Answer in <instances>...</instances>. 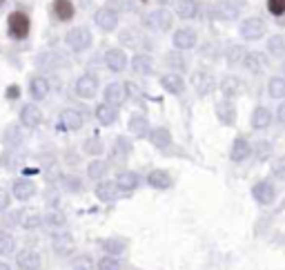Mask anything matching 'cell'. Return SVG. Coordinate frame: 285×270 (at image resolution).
I'll return each mask as SVG.
<instances>
[{
  "label": "cell",
  "instance_id": "cell-1",
  "mask_svg": "<svg viewBox=\"0 0 285 270\" xmlns=\"http://www.w3.org/2000/svg\"><path fill=\"white\" fill-rule=\"evenodd\" d=\"M145 25L156 29V32H165L172 27V14L167 9H154L145 16Z\"/></svg>",
  "mask_w": 285,
  "mask_h": 270
},
{
  "label": "cell",
  "instance_id": "cell-2",
  "mask_svg": "<svg viewBox=\"0 0 285 270\" xmlns=\"http://www.w3.org/2000/svg\"><path fill=\"white\" fill-rule=\"evenodd\" d=\"M67 45L74 52H83V49L89 47V42H91V34L89 29H85V27H76V29H71V32L67 34Z\"/></svg>",
  "mask_w": 285,
  "mask_h": 270
},
{
  "label": "cell",
  "instance_id": "cell-3",
  "mask_svg": "<svg viewBox=\"0 0 285 270\" xmlns=\"http://www.w3.org/2000/svg\"><path fill=\"white\" fill-rule=\"evenodd\" d=\"M7 25H9V34L14 38H25L29 34V18L25 14H20V11H14L9 20H7Z\"/></svg>",
  "mask_w": 285,
  "mask_h": 270
},
{
  "label": "cell",
  "instance_id": "cell-4",
  "mask_svg": "<svg viewBox=\"0 0 285 270\" xmlns=\"http://www.w3.org/2000/svg\"><path fill=\"white\" fill-rule=\"evenodd\" d=\"M96 92H98V80H96V76L85 74V76H80V78L76 80V94L78 96H83V98H91V96H96Z\"/></svg>",
  "mask_w": 285,
  "mask_h": 270
},
{
  "label": "cell",
  "instance_id": "cell-5",
  "mask_svg": "<svg viewBox=\"0 0 285 270\" xmlns=\"http://www.w3.org/2000/svg\"><path fill=\"white\" fill-rule=\"evenodd\" d=\"M241 9H243V2H241V0H221L216 14L223 20H234V18L241 14Z\"/></svg>",
  "mask_w": 285,
  "mask_h": 270
},
{
  "label": "cell",
  "instance_id": "cell-6",
  "mask_svg": "<svg viewBox=\"0 0 285 270\" xmlns=\"http://www.w3.org/2000/svg\"><path fill=\"white\" fill-rule=\"evenodd\" d=\"M252 194H254V199H256L259 203L267 206V203L274 201L276 192H274V186H272L269 181H261V183H256V186L252 188Z\"/></svg>",
  "mask_w": 285,
  "mask_h": 270
},
{
  "label": "cell",
  "instance_id": "cell-7",
  "mask_svg": "<svg viewBox=\"0 0 285 270\" xmlns=\"http://www.w3.org/2000/svg\"><path fill=\"white\" fill-rule=\"evenodd\" d=\"M16 264L20 270H40V254L36 250H22L16 257Z\"/></svg>",
  "mask_w": 285,
  "mask_h": 270
},
{
  "label": "cell",
  "instance_id": "cell-8",
  "mask_svg": "<svg viewBox=\"0 0 285 270\" xmlns=\"http://www.w3.org/2000/svg\"><path fill=\"white\" fill-rule=\"evenodd\" d=\"M263 32H265V22L261 20V18H248V20L241 25V34H243V38H249V40L263 36Z\"/></svg>",
  "mask_w": 285,
  "mask_h": 270
},
{
  "label": "cell",
  "instance_id": "cell-9",
  "mask_svg": "<svg viewBox=\"0 0 285 270\" xmlns=\"http://www.w3.org/2000/svg\"><path fill=\"white\" fill-rule=\"evenodd\" d=\"M96 25L101 27V29H105V32H111L114 27H116L118 22V16H116V11H111V9H98L96 11V16H94Z\"/></svg>",
  "mask_w": 285,
  "mask_h": 270
},
{
  "label": "cell",
  "instance_id": "cell-10",
  "mask_svg": "<svg viewBox=\"0 0 285 270\" xmlns=\"http://www.w3.org/2000/svg\"><path fill=\"white\" fill-rule=\"evenodd\" d=\"M105 63L111 72H123L127 65V56L123 54V49H109L105 54Z\"/></svg>",
  "mask_w": 285,
  "mask_h": 270
},
{
  "label": "cell",
  "instance_id": "cell-11",
  "mask_svg": "<svg viewBox=\"0 0 285 270\" xmlns=\"http://www.w3.org/2000/svg\"><path fill=\"white\" fill-rule=\"evenodd\" d=\"M105 98H107V103H109L111 107H114V105H123V103H125V85H121V83L107 85Z\"/></svg>",
  "mask_w": 285,
  "mask_h": 270
},
{
  "label": "cell",
  "instance_id": "cell-12",
  "mask_svg": "<svg viewBox=\"0 0 285 270\" xmlns=\"http://www.w3.org/2000/svg\"><path fill=\"white\" fill-rule=\"evenodd\" d=\"M40 118H42V114H40V110H38L36 105H25L20 110V123L25 127H36L38 123H40Z\"/></svg>",
  "mask_w": 285,
  "mask_h": 270
},
{
  "label": "cell",
  "instance_id": "cell-13",
  "mask_svg": "<svg viewBox=\"0 0 285 270\" xmlns=\"http://www.w3.org/2000/svg\"><path fill=\"white\" fill-rule=\"evenodd\" d=\"M147 183L152 188H156V190H165V188L172 186V176L165 170H152L147 176Z\"/></svg>",
  "mask_w": 285,
  "mask_h": 270
},
{
  "label": "cell",
  "instance_id": "cell-14",
  "mask_svg": "<svg viewBox=\"0 0 285 270\" xmlns=\"http://www.w3.org/2000/svg\"><path fill=\"white\" fill-rule=\"evenodd\" d=\"M63 63H65V56H60V54H56V52H45V54H40L36 60V65L42 69H56Z\"/></svg>",
  "mask_w": 285,
  "mask_h": 270
},
{
  "label": "cell",
  "instance_id": "cell-15",
  "mask_svg": "<svg viewBox=\"0 0 285 270\" xmlns=\"http://www.w3.org/2000/svg\"><path fill=\"white\" fill-rule=\"evenodd\" d=\"M60 125L67 130H80L83 127V116L76 110H63L60 112Z\"/></svg>",
  "mask_w": 285,
  "mask_h": 270
},
{
  "label": "cell",
  "instance_id": "cell-16",
  "mask_svg": "<svg viewBox=\"0 0 285 270\" xmlns=\"http://www.w3.org/2000/svg\"><path fill=\"white\" fill-rule=\"evenodd\" d=\"M174 45L178 49H192L196 45L194 29H178V32L174 34Z\"/></svg>",
  "mask_w": 285,
  "mask_h": 270
},
{
  "label": "cell",
  "instance_id": "cell-17",
  "mask_svg": "<svg viewBox=\"0 0 285 270\" xmlns=\"http://www.w3.org/2000/svg\"><path fill=\"white\" fill-rule=\"evenodd\" d=\"M34 192H36V186H34L32 181L18 179L16 183H14V196H16V199H20V201H27V199H32Z\"/></svg>",
  "mask_w": 285,
  "mask_h": 270
},
{
  "label": "cell",
  "instance_id": "cell-18",
  "mask_svg": "<svg viewBox=\"0 0 285 270\" xmlns=\"http://www.w3.org/2000/svg\"><path fill=\"white\" fill-rule=\"evenodd\" d=\"M216 114H218V118H221L223 125H234V121H236V110H234V105L230 101L218 103Z\"/></svg>",
  "mask_w": 285,
  "mask_h": 270
},
{
  "label": "cell",
  "instance_id": "cell-19",
  "mask_svg": "<svg viewBox=\"0 0 285 270\" xmlns=\"http://www.w3.org/2000/svg\"><path fill=\"white\" fill-rule=\"evenodd\" d=\"M116 188H121L123 192H132L138 188V174L136 172H121L116 176Z\"/></svg>",
  "mask_w": 285,
  "mask_h": 270
},
{
  "label": "cell",
  "instance_id": "cell-20",
  "mask_svg": "<svg viewBox=\"0 0 285 270\" xmlns=\"http://www.w3.org/2000/svg\"><path fill=\"white\" fill-rule=\"evenodd\" d=\"M198 9H201V5L196 2V0H180L178 5H176V14H178L180 18H194L198 16Z\"/></svg>",
  "mask_w": 285,
  "mask_h": 270
},
{
  "label": "cell",
  "instance_id": "cell-21",
  "mask_svg": "<svg viewBox=\"0 0 285 270\" xmlns=\"http://www.w3.org/2000/svg\"><path fill=\"white\" fill-rule=\"evenodd\" d=\"M194 87H196V92L201 96H205V94H210L212 90H214V80H212V76L210 74H203V72H196L194 74Z\"/></svg>",
  "mask_w": 285,
  "mask_h": 270
},
{
  "label": "cell",
  "instance_id": "cell-22",
  "mask_svg": "<svg viewBox=\"0 0 285 270\" xmlns=\"http://www.w3.org/2000/svg\"><path fill=\"white\" fill-rule=\"evenodd\" d=\"M272 123V114H269L267 107H256L252 114V127L254 130H265V127Z\"/></svg>",
  "mask_w": 285,
  "mask_h": 270
},
{
  "label": "cell",
  "instance_id": "cell-23",
  "mask_svg": "<svg viewBox=\"0 0 285 270\" xmlns=\"http://www.w3.org/2000/svg\"><path fill=\"white\" fill-rule=\"evenodd\" d=\"M249 152H252L249 143L245 141V138H241V136H238L236 141H234V145H232V161L241 163V161H245V159L249 156Z\"/></svg>",
  "mask_w": 285,
  "mask_h": 270
},
{
  "label": "cell",
  "instance_id": "cell-24",
  "mask_svg": "<svg viewBox=\"0 0 285 270\" xmlns=\"http://www.w3.org/2000/svg\"><path fill=\"white\" fill-rule=\"evenodd\" d=\"M96 118H98L101 125H111V123L116 121V110L109 103H101V105L96 107Z\"/></svg>",
  "mask_w": 285,
  "mask_h": 270
},
{
  "label": "cell",
  "instance_id": "cell-25",
  "mask_svg": "<svg viewBox=\"0 0 285 270\" xmlns=\"http://www.w3.org/2000/svg\"><path fill=\"white\" fill-rule=\"evenodd\" d=\"M160 83H163V87L169 92V94H180V92L185 90V80L180 78L178 74H167L160 78Z\"/></svg>",
  "mask_w": 285,
  "mask_h": 270
},
{
  "label": "cell",
  "instance_id": "cell-26",
  "mask_svg": "<svg viewBox=\"0 0 285 270\" xmlns=\"http://www.w3.org/2000/svg\"><path fill=\"white\" fill-rule=\"evenodd\" d=\"M53 250L58 254H69L71 250H74V239L69 237L67 232H60L53 237Z\"/></svg>",
  "mask_w": 285,
  "mask_h": 270
},
{
  "label": "cell",
  "instance_id": "cell-27",
  "mask_svg": "<svg viewBox=\"0 0 285 270\" xmlns=\"http://www.w3.org/2000/svg\"><path fill=\"white\" fill-rule=\"evenodd\" d=\"M116 194H118L116 183H109V181H105V183H98V186H96V196H98L101 201H105V203L114 201V199H116Z\"/></svg>",
  "mask_w": 285,
  "mask_h": 270
},
{
  "label": "cell",
  "instance_id": "cell-28",
  "mask_svg": "<svg viewBox=\"0 0 285 270\" xmlns=\"http://www.w3.org/2000/svg\"><path fill=\"white\" fill-rule=\"evenodd\" d=\"M29 90H32V96L36 98V101H42V98L49 94V83L45 78H40V76H36V78H32Z\"/></svg>",
  "mask_w": 285,
  "mask_h": 270
},
{
  "label": "cell",
  "instance_id": "cell-29",
  "mask_svg": "<svg viewBox=\"0 0 285 270\" xmlns=\"http://www.w3.org/2000/svg\"><path fill=\"white\" fill-rule=\"evenodd\" d=\"M265 65H267V60H265L263 54H259V52L245 54V67L248 69H252V72H261V69H265Z\"/></svg>",
  "mask_w": 285,
  "mask_h": 270
},
{
  "label": "cell",
  "instance_id": "cell-30",
  "mask_svg": "<svg viewBox=\"0 0 285 270\" xmlns=\"http://www.w3.org/2000/svg\"><path fill=\"white\" fill-rule=\"evenodd\" d=\"M149 138H152V143L156 145V148H167V145L172 143V134H169V130H165V127H156V130H152Z\"/></svg>",
  "mask_w": 285,
  "mask_h": 270
},
{
  "label": "cell",
  "instance_id": "cell-31",
  "mask_svg": "<svg viewBox=\"0 0 285 270\" xmlns=\"http://www.w3.org/2000/svg\"><path fill=\"white\" fill-rule=\"evenodd\" d=\"M221 90H223V96L234 98V96L241 94V83H238V78H234V76H227V78H223Z\"/></svg>",
  "mask_w": 285,
  "mask_h": 270
},
{
  "label": "cell",
  "instance_id": "cell-32",
  "mask_svg": "<svg viewBox=\"0 0 285 270\" xmlns=\"http://www.w3.org/2000/svg\"><path fill=\"white\" fill-rule=\"evenodd\" d=\"M53 11H56V16L60 20H69L74 16V5L69 0H53Z\"/></svg>",
  "mask_w": 285,
  "mask_h": 270
},
{
  "label": "cell",
  "instance_id": "cell-33",
  "mask_svg": "<svg viewBox=\"0 0 285 270\" xmlns=\"http://www.w3.org/2000/svg\"><path fill=\"white\" fill-rule=\"evenodd\" d=\"M129 130H132L136 136H145V134L149 132V123L145 116H141V114H136V116L129 118Z\"/></svg>",
  "mask_w": 285,
  "mask_h": 270
},
{
  "label": "cell",
  "instance_id": "cell-34",
  "mask_svg": "<svg viewBox=\"0 0 285 270\" xmlns=\"http://www.w3.org/2000/svg\"><path fill=\"white\" fill-rule=\"evenodd\" d=\"M132 67H134V72H138V74H149V72H152V58L145 56V54H138V56H134Z\"/></svg>",
  "mask_w": 285,
  "mask_h": 270
},
{
  "label": "cell",
  "instance_id": "cell-35",
  "mask_svg": "<svg viewBox=\"0 0 285 270\" xmlns=\"http://www.w3.org/2000/svg\"><path fill=\"white\" fill-rule=\"evenodd\" d=\"M132 152V143L125 136H118L114 143V159H127V154Z\"/></svg>",
  "mask_w": 285,
  "mask_h": 270
},
{
  "label": "cell",
  "instance_id": "cell-36",
  "mask_svg": "<svg viewBox=\"0 0 285 270\" xmlns=\"http://www.w3.org/2000/svg\"><path fill=\"white\" fill-rule=\"evenodd\" d=\"M267 90H269L272 98H285V78H281V76L272 78L267 85Z\"/></svg>",
  "mask_w": 285,
  "mask_h": 270
},
{
  "label": "cell",
  "instance_id": "cell-37",
  "mask_svg": "<svg viewBox=\"0 0 285 270\" xmlns=\"http://www.w3.org/2000/svg\"><path fill=\"white\" fill-rule=\"evenodd\" d=\"M107 172V163L105 161H91L89 168H87V174H89V179H103Z\"/></svg>",
  "mask_w": 285,
  "mask_h": 270
},
{
  "label": "cell",
  "instance_id": "cell-38",
  "mask_svg": "<svg viewBox=\"0 0 285 270\" xmlns=\"http://www.w3.org/2000/svg\"><path fill=\"white\" fill-rule=\"evenodd\" d=\"M267 49L274 54V56H283L285 54V38L283 36H272L267 42Z\"/></svg>",
  "mask_w": 285,
  "mask_h": 270
},
{
  "label": "cell",
  "instance_id": "cell-39",
  "mask_svg": "<svg viewBox=\"0 0 285 270\" xmlns=\"http://www.w3.org/2000/svg\"><path fill=\"white\" fill-rule=\"evenodd\" d=\"M103 248L109 254H121L123 250H125V241H123V239H105V241H103Z\"/></svg>",
  "mask_w": 285,
  "mask_h": 270
},
{
  "label": "cell",
  "instance_id": "cell-40",
  "mask_svg": "<svg viewBox=\"0 0 285 270\" xmlns=\"http://www.w3.org/2000/svg\"><path fill=\"white\" fill-rule=\"evenodd\" d=\"M121 42H125V45H142V42H147L145 38L141 36L138 32H132V29H127V32H123L121 34Z\"/></svg>",
  "mask_w": 285,
  "mask_h": 270
},
{
  "label": "cell",
  "instance_id": "cell-41",
  "mask_svg": "<svg viewBox=\"0 0 285 270\" xmlns=\"http://www.w3.org/2000/svg\"><path fill=\"white\" fill-rule=\"evenodd\" d=\"M71 268L74 270H94V259H91L89 254H80L71 261Z\"/></svg>",
  "mask_w": 285,
  "mask_h": 270
},
{
  "label": "cell",
  "instance_id": "cell-42",
  "mask_svg": "<svg viewBox=\"0 0 285 270\" xmlns=\"http://www.w3.org/2000/svg\"><path fill=\"white\" fill-rule=\"evenodd\" d=\"M14 237L7 232H0V254H9L14 252Z\"/></svg>",
  "mask_w": 285,
  "mask_h": 270
},
{
  "label": "cell",
  "instance_id": "cell-43",
  "mask_svg": "<svg viewBox=\"0 0 285 270\" xmlns=\"http://www.w3.org/2000/svg\"><path fill=\"white\" fill-rule=\"evenodd\" d=\"M98 270H123V268H121V261H118L116 257H103V259L98 261Z\"/></svg>",
  "mask_w": 285,
  "mask_h": 270
},
{
  "label": "cell",
  "instance_id": "cell-44",
  "mask_svg": "<svg viewBox=\"0 0 285 270\" xmlns=\"http://www.w3.org/2000/svg\"><path fill=\"white\" fill-rule=\"evenodd\" d=\"M20 141H22V134L18 132V127H9V130H7V134H5V143L18 145Z\"/></svg>",
  "mask_w": 285,
  "mask_h": 270
},
{
  "label": "cell",
  "instance_id": "cell-45",
  "mask_svg": "<svg viewBox=\"0 0 285 270\" xmlns=\"http://www.w3.org/2000/svg\"><path fill=\"white\" fill-rule=\"evenodd\" d=\"M85 152H89V154H101V152H103L101 138H89V141H85Z\"/></svg>",
  "mask_w": 285,
  "mask_h": 270
},
{
  "label": "cell",
  "instance_id": "cell-46",
  "mask_svg": "<svg viewBox=\"0 0 285 270\" xmlns=\"http://www.w3.org/2000/svg\"><path fill=\"white\" fill-rule=\"evenodd\" d=\"M267 9L269 14L281 16V14H285V0H267Z\"/></svg>",
  "mask_w": 285,
  "mask_h": 270
},
{
  "label": "cell",
  "instance_id": "cell-47",
  "mask_svg": "<svg viewBox=\"0 0 285 270\" xmlns=\"http://www.w3.org/2000/svg\"><path fill=\"white\" fill-rule=\"evenodd\" d=\"M269 152H272V145H269L267 141H259V145H256V156H259V161L267 159Z\"/></svg>",
  "mask_w": 285,
  "mask_h": 270
},
{
  "label": "cell",
  "instance_id": "cell-48",
  "mask_svg": "<svg viewBox=\"0 0 285 270\" xmlns=\"http://www.w3.org/2000/svg\"><path fill=\"white\" fill-rule=\"evenodd\" d=\"M274 176L276 179H281V181H285V156H281V159H276V163H274Z\"/></svg>",
  "mask_w": 285,
  "mask_h": 270
},
{
  "label": "cell",
  "instance_id": "cell-49",
  "mask_svg": "<svg viewBox=\"0 0 285 270\" xmlns=\"http://www.w3.org/2000/svg\"><path fill=\"white\" fill-rule=\"evenodd\" d=\"M40 223H42V219L38 217V214H32V217H27L25 221H22V226H25V228H38Z\"/></svg>",
  "mask_w": 285,
  "mask_h": 270
},
{
  "label": "cell",
  "instance_id": "cell-50",
  "mask_svg": "<svg viewBox=\"0 0 285 270\" xmlns=\"http://www.w3.org/2000/svg\"><path fill=\"white\" fill-rule=\"evenodd\" d=\"M241 56H243V49H241V47H232L230 52H227V58H230V63H236V60H241Z\"/></svg>",
  "mask_w": 285,
  "mask_h": 270
},
{
  "label": "cell",
  "instance_id": "cell-51",
  "mask_svg": "<svg viewBox=\"0 0 285 270\" xmlns=\"http://www.w3.org/2000/svg\"><path fill=\"white\" fill-rule=\"evenodd\" d=\"M47 223H52V226H63L65 217H63V214H58V212H52V214L47 217Z\"/></svg>",
  "mask_w": 285,
  "mask_h": 270
},
{
  "label": "cell",
  "instance_id": "cell-52",
  "mask_svg": "<svg viewBox=\"0 0 285 270\" xmlns=\"http://www.w3.org/2000/svg\"><path fill=\"white\" fill-rule=\"evenodd\" d=\"M125 90L129 92V94H132V96H136V98H142V92H141V87H138V85H134V83H127V85H125Z\"/></svg>",
  "mask_w": 285,
  "mask_h": 270
},
{
  "label": "cell",
  "instance_id": "cell-53",
  "mask_svg": "<svg viewBox=\"0 0 285 270\" xmlns=\"http://www.w3.org/2000/svg\"><path fill=\"white\" fill-rule=\"evenodd\" d=\"M7 206H9V194L5 190H0V212L7 210Z\"/></svg>",
  "mask_w": 285,
  "mask_h": 270
},
{
  "label": "cell",
  "instance_id": "cell-54",
  "mask_svg": "<svg viewBox=\"0 0 285 270\" xmlns=\"http://www.w3.org/2000/svg\"><path fill=\"white\" fill-rule=\"evenodd\" d=\"M18 94H20V87H18V85H11L9 90H7V98H11V101L18 98Z\"/></svg>",
  "mask_w": 285,
  "mask_h": 270
},
{
  "label": "cell",
  "instance_id": "cell-55",
  "mask_svg": "<svg viewBox=\"0 0 285 270\" xmlns=\"http://www.w3.org/2000/svg\"><path fill=\"white\" fill-rule=\"evenodd\" d=\"M167 60H169L172 65H174V67H185V65L180 63V56H178V54H169V56H167Z\"/></svg>",
  "mask_w": 285,
  "mask_h": 270
},
{
  "label": "cell",
  "instance_id": "cell-56",
  "mask_svg": "<svg viewBox=\"0 0 285 270\" xmlns=\"http://www.w3.org/2000/svg\"><path fill=\"white\" fill-rule=\"evenodd\" d=\"M276 118H279L281 125H285V105L279 107V112H276Z\"/></svg>",
  "mask_w": 285,
  "mask_h": 270
},
{
  "label": "cell",
  "instance_id": "cell-57",
  "mask_svg": "<svg viewBox=\"0 0 285 270\" xmlns=\"http://www.w3.org/2000/svg\"><path fill=\"white\" fill-rule=\"evenodd\" d=\"M67 183H69V190H78V188H83V186H78V181H76L74 176H69Z\"/></svg>",
  "mask_w": 285,
  "mask_h": 270
},
{
  "label": "cell",
  "instance_id": "cell-58",
  "mask_svg": "<svg viewBox=\"0 0 285 270\" xmlns=\"http://www.w3.org/2000/svg\"><path fill=\"white\" fill-rule=\"evenodd\" d=\"M0 270H9V266H7V264H2V261H0Z\"/></svg>",
  "mask_w": 285,
  "mask_h": 270
},
{
  "label": "cell",
  "instance_id": "cell-59",
  "mask_svg": "<svg viewBox=\"0 0 285 270\" xmlns=\"http://www.w3.org/2000/svg\"><path fill=\"white\" fill-rule=\"evenodd\" d=\"M2 2H5V0H0V5H2Z\"/></svg>",
  "mask_w": 285,
  "mask_h": 270
}]
</instances>
